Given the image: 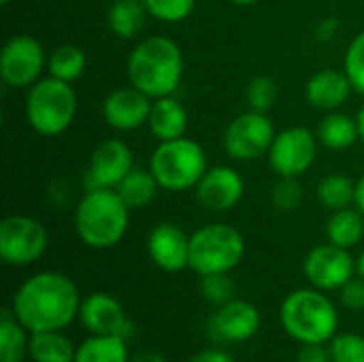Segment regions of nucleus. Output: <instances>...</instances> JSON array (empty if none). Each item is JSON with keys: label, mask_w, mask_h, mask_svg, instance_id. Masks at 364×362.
<instances>
[{"label": "nucleus", "mask_w": 364, "mask_h": 362, "mask_svg": "<svg viewBox=\"0 0 364 362\" xmlns=\"http://www.w3.org/2000/svg\"><path fill=\"white\" fill-rule=\"evenodd\" d=\"M28 348V331L15 320V316L4 314L0 320V362H21Z\"/></svg>", "instance_id": "c85d7f7f"}, {"label": "nucleus", "mask_w": 364, "mask_h": 362, "mask_svg": "<svg viewBox=\"0 0 364 362\" xmlns=\"http://www.w3.org/2000/svg\"><path fill=\"white\" fill-rule=\"evenodd\" d=\"M356 273H358V277L364 280V250L358 254V258H356Z\"/></svg>", "instance_id": "79ce46f5"}, {"label": "nucleus", "mask_w": 364, "mask_h": 362, "mask_svg": "<svg viewBox=\"0 0 364 362\" xmlns=\"http://www.w3.org/2000/svg\"><path fill=\"white\" fill-rule=\"evenodd\" d=\"M49 245L47 228L30 215H6L0 222V258L11 267H28L43 258Z\"/></svg>", "instance_id": "1a4fd4ad"}, {"label": "nucleus", "mask_w": 364, "mask_h": 362, "mask_svg": "<svg viewBox=\"0 0 364 362\" xmlns=\"http://www.w3.org/2000/svg\"><path fill=\"white\" fill-rule=\"evenodd\" d=\"M11 0H0V4H9Z\"/></svg>", "instance_id": "c03bdc74"}, {"label": "nucleus", "mask_w": 364, "mask_h": 362, "mask_svg": "<svg viewBox=\"0 0 364 362\" xmlns=\"http://www.w3.org/2000/svg\"><path fill=\"white\" fill-rule=\"evenodd\" d=\"M243 256L245 239L228 224H207L190 235V269L198 275L230 273Z\"/></svg>", "instance_id": "0eeeda50"}, {"label": "nucleus", "mask_w": 364, "mask_h": 362, "mask_svg": "<svg viewBox=\"0 0 364 362\" xmlns=\"http://www.w3.org/2000/svg\"><path fill=\"white\" fill-rule=\"evenodd\" d=\"M147 9V13L162 21V23H181L186 21L194 6L196 0H141Z\"/></svg>", "instance_id": "7c9ffc66"}, {"label": "nucleus", "mask_w": 364, "mask_h": 362, "mask_svg": "<svg viewBox=\"0 0 364 362\" xmlns=\"http://www.w3.org/2000/svg\"><path fill=\"white\" fill-rule=\"evenodd\" d=\"M200 294L222 307L230 301L237 299V288H235V282L230 280L228 273H213V275H200Z\"/></svg>", "instance_id": "473e14b6"}, {"label": "nucleus", "mask_w": 364, "mask_h": 362, "mask_svg": "<svg viewBox=\"0 0 364 362\" xmlns=\"http://www.w3.org/2000/svg\"><path fill=\"white\" fill-rule=\"evenodd\" d=\"M77 348L62 331L30 333L28 356L34 362H73Z\"/></svg>", "instance_id": "b1692460"}, {"label": "nucleus", "mask_w": 364, "mask_h": 362, "mask_svg": "<svg viewBox=\"0 0 364 362\" xmlns=\"http://www.w3.org/2000/svg\"><path fill=\"white\" fill-rule=\"evenodd\" d=\"M194 192L200 207L215 213H226L241 203L245 194V181L241 173L232 166H209L203 179L196 183Z\"/></svg>", "instance_id": "ddd939ff"}, {"label": "nucleus", "mask_w": 364, "mask_h": 362, "mask_svg": "<svg viewBox=\"0 0 364 362\" xmlns=\"http://www.w3.org/2000/svg\"><path fill=\"white\" fill-rule=\"evenodd\" d=\"M275 126L269 113L260 111H245L230 119L224 130L222 145L224 151L239 162H252L260 156H267L271 143L275 139Z\"/></svg>", "instance_id": "6e6552de"}, {"label": "nucleus", "mask_w": 364, "mask_h": 362, "mask_svg": "<svg viewBox=\"0 0 364 362\" xmlns=\"http://www.w3.org/2000/svg\"><path fill=\"white\" fill-rule=\"evenodd\" d=\"M232 4H239V6H252V4H256V2H260V0H230Z\"/></svg>", "instance_id": "37998d69"}, {"label": "nucleus", "mask_w": 364, "mask_h": 362, "mask_svg": "<svg viewBox=\"0 0 364 362\" xmlns=\"http://www.w3.org/2000/svg\"><path fill=\"white\" fill-rule=\"evenodd\" d=\"M354 92L350 77L346 75V70H337V68H324L314 73L307 83H305V98L307 102L324 113L331 111H339L350 94Z\"/></svg>", "instance_id": "6ab92c4d"}, {"label": "nucleus", "mask_w": 364, "mask_h": 362, "mask_svg": "<svg viewBox=\"0 0 364 362\" xmlns=\"http://www.w3.org/2000/svg\"><path fill=\"white\" fill-rule=\"evenodd\" d=\"M354 207L364 215V173L360 179L356 181V198H354Z\"/></svg>", "instance_id": "ea45409f"}, {"label": "nucleus", "mask_w": 364, "mask_h": 362, "mask_svg": "<svg viewBox=\"0 0 364 362\" xmlns=\"http://www.w3.org/2000/svg\"><path fill=\"white\" fill-rule=\"evenodd\" d=\"M341 303L352 309V312H363L364 309V280L363 277H352L341 290Z\"/></svg>", "instance_id": "c9c22d12"}, {"label": "nucleus", "mask_w": 364, "mask_h": 362, "mask_svg": "<svg viewBox=\"0 0 364 362\" xmlns=\"http://www.w3.org/2000/svg\"><path fill=\"white\" fill-rule=\"evenodd\" d=\"M147 15L149 13L141 0H115L109 6L107 21L115 36L130 41L141 34V30L145 28Z\"/></svg>", "instance_id": "4be33fe9"}, {"label": "nucleus", "mask_w": 364, "mask_h": 362, "mask_svg": "<svg viewBox=\"0 0 364 362\" xmlns=\"http://www.w3.org/2000/svg\"><path fill=\"white\" fill-rule=\"evenodd\" d=\"M81 297L75 282L58 271L28 277L13 297V316L28 333L64 331L79 318Z\"/></svg>", "instance_id": "f257e3e1"}, {"label": "nucleus", "mask_w": 364, "mask_h": 362, "mask_svg": "<svg viewBox=\"0 0 364 362\" xmlns=\"http://www.w3.org/2000/svg\"><path fill=\"white\" fill-rule=\"evenodd\" d=\"M356 122H358V132H360V141L364 143V105L360 107L358 115H356Z\"/></svg>", "instance_id": "a19ab883"}, {"label": "nucleus", "mask_w": 364, "mask_h": 362, "mask_svg": "<svg viewBox=\"0 0 364 362\" xmlns=\"http://www.w3.org/2000/svg\"><path fill=\"white\" fill-rule=\"evenodd\" d=\"M296 362H333L331 350L324 348V344H307L299 350Z\"/></svg>", "instance_id": "e433bc0d"}, {"label": "nucleus", "mask_w": 364, "mask_h": 362, "mask_svg": "<svg viewBox=\"0 0 364 362\" xmlns=\"http://www.w3.org/2000/svg\"><path fill=\"white\" fill-rule=\"evenodd\" d=\"M303 198H305V190H303L301 177H279L271 190L273 205L284 213L296 211L301 207Z\"/></svg>", "instance_id": "2f4dec72"}, {"label": "nucleus", "mask_w": 364, "mask_h": 362, "mask_svg": "<svg viewBox=\"0 0 364 362\" xmlns=\"http://www.w3.org/2000/svg\"><path fill=\"white\" fill-rule=\"evenodd\" d=\"M147 254L166 273H181L190 267V237L171 222L158 224L147 237Z\"/></svg>", "instance_id": "dca6fc26"}, {"label": "nucleus", "mask_w": 364, "mask_h": 362, "mask_svg": "<svg viewBox=\"0 0 364 362\" xmlns=\"http://www.w3.org/2000/svg\"><path fill=\"white\" fill-rule=\"evenodd\" d=\"M318 134L305 126H290L275 134L267 154L279 177H303L318 158Z\"/></svg>", "instance_id": "9b49d317"}, {"label": "nucleus", "mask_w": 364, "mask_h": 362, "mask_svg": "<svg viewBox=\"0 0 364 362\" xmlns=\"http://www.w3.org/2000/svg\"><path fill=\"white\" fill-rule=\"evenodd\" d=\"M151 105L154 98H149L134 85L115 87L102 100V117L113 130L132 132L147 126Z\"/></svg>", "instance_id": "2eb2a0df"}, {"label": "nucleus", "mask_w": 364, "mask_h": 362, "mask_svg": "<svg viewBox=\"0 0 364 362\" xmlns=\"http://www.w3.org/2000/svg\"><path fill=\"white\" fill-rule=\"evenodd\" d=\"M207 169L209 160L205 147L188 137L160 141L149 158V171L154 173L160 190L166 192H186L196 188Z\"/></svg>", "instance_id": "39448f33"}, {"label": "nucleus", "mask_w": 364, "mask_h": 362, "mask_svg": "<svg viewBox=\"0 0 364 362\" xmlns=\"http://www.w3.org/2000/svg\"><path fill=\"white\" fill-rule=\"evenodd\" d=\"M134 169L132 149L122 139H107L98 143L90 158L87 169V190L96 188H117L119 181Z\"/></svg>", "instance_id": "4468645a"}, {"label": "nucleus", "mask_w": 364, "mask_h": 362, "mask_svg": "<svg viewBox=\"0 0 364 362\" xmlns=\"http://www.w3.org/2000/svg\"><path fill=\"white\" fill-rule=\"evenodd\" d=\"M115 190L122 196V201L130 207V211H134L151 205L160 186L149 169H132Z\"/></svg>", "instance_id": "393cba45"}, {"label": "nucleus", "mask_w": 364, "mask_h": 362, "mask_svg": "<svg viewBox=\"0 0 364 362\" xmlns=\"http://www.w3.org/2000/svg\"><path fill=\"white\" fill-rule=\"evenodd\" d=\"M343 70L350 77L354 92L364 96V30L350 41L343 58Z\"/></svg>", "instance_id": "72a5a7b5"}, {"label": "nucleus", "mask_w": 364, "mask_h": 362, "mask_svg": "<svg viewBox=\"0 0 364 362\" xmlns=\"http://www.w3.org/2000/svg\"><path fill=\"white\" fill-rule=\"evenodd\" d=\"M326 237L339 247H356L364 237V215L356 207L331 211V218L326 222Z\"/></svg>", "instance_id": "5701e85b"}, {"label": "nucleus", "mask_w": 364, "mask_h": 362, "mask_svg": "<svg viewBox=\"0 0 364 362\" xmlns=\"http://www.w3.org/2000/svg\"><path fill=\"white\" fill-rule=\"evenodd\" d=\"M188 119H190L188 109L173 94V96H164V98L154 100L151 113L147 119V128L158 141H173V139L186 137L188 124H190Z\"/></svg>", "instance_id": "aec40b11"}, {"label": "nucleus", "mask_w": 364, "mask_h": 362, "mask_svg": "<svg viewBox=\"0 0 364 362\" xmlns=\"http://www.w3.org/2000/svg\"><path fill=\"white\" fill-rule=\"evenodd\" d=\"M85 66H87V55L77 45H60L58 49L51 51L47 60L49 77H55L66 83L77 81L85 73Z\"/></svg>", "instance_id": "cd10ccee"}, {"label": "nucleus", "mask_w": 364, "mask_h": 362, "mask_svg": "<svg viewBox=\"0 0 364 362\" xmlns=\"http://www.w3.org/2000/svg\"><path fill=\"white\" fill-rule=\"evenodd\" d=\"M303 271L314 288L331 292V290H341L354 277L356 260L352 258L350 250L328 241L324 245L314 247L305 256Z\"/></svg>", "instance_id": "f8f14e48"}, {"label": "nucleus", "mask_w": 364, "mask_h": 362, "mask_svg": "<svg viewBox=\"0 0 364 362\" xmlns=\"http://www.w3.org/2000/svg\"><path fill=\"white\" fill-rule=\"evenodd\" d=\"M79 322L92 335H122L124 337V331L128 326V318H126L122 303L107 292H94L81 301Z\"/></svg>", "instance_id": "a211bd4d"}, {"label": "nucleus", "mask_w": 364, "mask_h": 362, "mask_svg": "<svg viewBox=\"0 0 364 362\" xmlns=\"http://www.w3.org/2000/svg\"><path fill=\"white\" fill-rule=\"evenodd\" d=\"M128 362H166V358L160 354V352H139V354H134V356H130V361Z\"/></svg>", "instance_id": "58836bf2"}, {"label": "nucleus", "mask_w": 364, "mask_h": 362, "mask_svg": "<svg viewBox=\"0 0 364 362\" xmlns=\"http://www.w3.org/2000/svg\"><path fill=\"white\" fill-rule=\"evenodd\" d=\"M128 346L122 335H92L85 339L73 362H128Z\"/></svg>", "instance_id": "a878e982"}, {"label": "nucleus", "mask_w": 364, "mask_h": 362, "mask_svg": "<svg viewBox=\"0 0 364 362\" xmlns=\"http://www.w3.org/2000/svg\"><path fill=\"white\" fill-rule=\"evenodd\" d=\"M77 115V94L55 77L36 81L26 94V119L41 137L64 134Z\"/></svg>", "instance_id": "423d86ee"}, {"label": "nucleus", "mask_w": 364, "mask_h": 362, "mask_svg": "<svg viewBox=\"0 0 364 362\" xmlns=\"http://www.w3.org/2000/svg\"><path fill=\"white\" fill-rule=\"evenodd\" d=\"M284 331L299 344H326L337 335L339 314L333 301L318 288L290 292L279 309Z\"/></svg>", "instance_id": "20e7f679"}, {"label": "nucleus", "mask_w": 364, "mask_h": 362, "mask_svg": "<svg viewBox=\"0 0 364 362\" xmlns=\"http://www.w3.org/2000/svg\"><path fill=\"white\" fill-rule=\"evenodd\" d=\"M43 45L30 34L11 36L0 53V79L13 90H30L47 68Z\"/></svg>", "instance_id": "9d476101"}, {"label": "nucleus", "mask_w": 364, "mask_h": 362, "mask_svg": "<svg viewBox=\"0 0 364 362\" xmlns=\"http://www.w3.org/2000/svg\"><path fill=\"white\" fill-rule=\"evenodd\" d=\"M245 100L252 111L269 113L277 102V83L267 75H256L245 87Z\"/></svg>", "instance_id": "c756f323"}, {"label": "nucleus", "mask_w": 364, "mask_h": 362, "mask_svg": "<svg viewBox=\"0 0 364 362\" xmlns=\"http://www.w3.org/2000/svg\"><path fill=\"white\" fill-rule=\"evenodd\" d=\"M333 362H364V337L356 333H341L331 339Z\"/></svg>", "instance_id": "f704fd0d"}, {"label": "nucleus", "mask_w": 364, "mask_h": 362, "mask_svg": "<svg viewBox=\"0 0 364 362\" xmlns=\"http://www.w3.org/2000/svg\"><path fill=\"white\" fill-rule=\"evenodd\" d=\"M130 207L113 188L87 190L75 209V233L92 250L115 247L128 233Z\"/></svg>", "instance_id": "7ed1b4c3"}, {"label": "nucleus", "mask_w": 364, "mask_h": 362, "mask_svg": "<svg viewBox=\"0 0 364 362\" xmlns=\"http://www.w3.org/2000/svg\"><path fill=\"white\" fill-rule=\"evenodd\" d=\"M190 362H235V358L222 350H205V352H198L196 356H192Z\"/></svg>", "instance_id": "4c0bfd02"}, {"label": "nucleus", "mask_w": 364, "mask_h": 362, "mask_svg": "<svg viewBox=\"0 0 364 362\" xmlns=\"http://www.w3.org/2000/svg\"><path fill=\"white\" fill-rule=\"evenodd\" d=\"M316 134H318L320 145H324L326 149H333V151H346L356 141H360L356 117H352V115H348L343 111L326 113L320 119Z\"/></svg>", "instance_id": "412c9836"}, {"label": "nucleus", "mask_w": 364, "mask_h": 362, "mask_svg": "<svg viewBox=\"0 0 364 362\" xmlns=\"http://www.w3.org/2000/svg\"><path fill=\"white\" fill-rule=\"evenodd\" d=\"M318 203L328 211H339L346 207H354L356 198V181H352L343 173H331L320 179L316 188Z\"/></svg>", "instance_id": "bb28decb"}, {"label": "nucleus", "mask_w": 364, "mask_h": 362, "mask_svg": "<svg viewBox=\"0 0 364 362\" xmlns=\"http://www.w3.org/2000/svg\"><path fill=\"white\" fill-rule=\"evenodd\" d=\"M260 312L254 303L235 299L218 309L211 320V331L222 341L243 344L260 331Z\"/></svg>", "instance_id": "f3484780"}, {"label": "nucleus", "mask_w": 364, "mask_h": 362, "mask_svg": "<svg viewBox=\"0 0 364 362\" xmlns=\"http://www.w3.org/2000/svg\"><path fill=\"white\" fill-rule=\"evenodd\" d=\"M186 60L181 47L168 36H147L128 55V83L149 98L173 96L183 81Z\"/></svg>", "instance_id": "f03ea898"}]
</instances>
